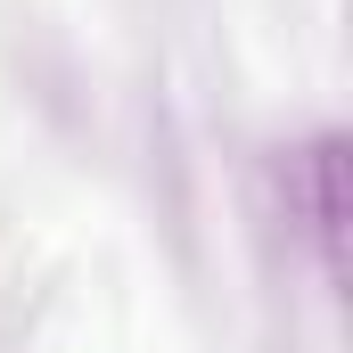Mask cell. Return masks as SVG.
I'll use <instances>...</instances> for the list:
<instances>
[{"label":"cell","mask_w":353,"mask_h":353,"mask_svg":"<svg viewBox=\"0 0 353 353\" xmlns=\"http://www.w3.org/2000/svg\"><path fill=\"white\" fill-rule=\"evenodd\" d=\"M288 189H296V205H304V230H312V247H321V271L329 279H345V132H321V140H304L296 148V165H288Z\"/></svg>","instance_id":"obj_1"}]
</instances>
